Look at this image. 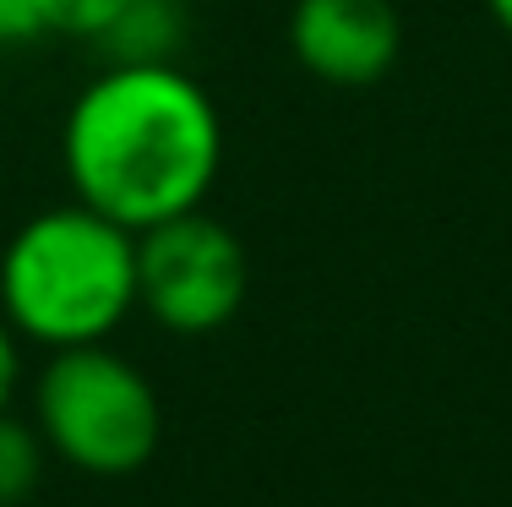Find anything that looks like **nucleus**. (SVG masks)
<instances>
[{"mask_svg": "<svg viewBox=\"0 0 512 507\" xmlns=\"http://www.w3.org/2000/svg\"><path fill=\"white\" fill-rule=\"evenodd\" d=\"M33 426L44 448L99 480L137 475L158 453L164 409L153 382L109 344L50 349L33 388Z\"/></svg>", "mask_w": 512, "mask_h": 507, "instance_id": "7ed1b4c3", "label": "nucleus"}, {"mask_svg": "<svg viewBox=\"0 0 512 507\" xmlns=\"http://www.w3.org/2000/svg\"><path fill=\"white\" fill-rule=\"evenodd\" d=\"M44 437L39 426L11 415V404L0 409V507H17L39 491L44 480Z\"/></svg>", "mask_w": 512, "mask_h": 507, "instance_id": "0eeeda50", "label": "nucleus"}, {"mask_svg": "<svg viewBox=\"0 0 512 507\" xmlns=\"http://www.w3.org/2000/svg\"><path fill=\"white\" fill-rule=\"evenodd\" d=\"M17 377H22V338L11 333L6 317H0V409H6L11 393H17Z\"/></svg>", "mask_w": 512, "mask_h": 507, "instance_id": "9d476101", "label": "nucleus"}, {"mask_svg": "<svg viewBox=\"0 0 512 507\" xmlns=\"http://www.w3.org/2000/svg\"><path fill=\"white\" fill-rule=\"evenodd\" d=\"M186 44V0H131L99 39L104 60H175Z\"/></svg>", "mask_w": 512, "mask_h": 507, "instance_id": "423d86ee", "label": "nucleus"}, {"mask_svg": "<svg viewBox=\"0 0 512 507\" xmlns=\"http://www.w3.org/2000/svg\"><path fill=\"white\" fill-rule=\"evenodd\" d=\"M44 39V22L33 0H0V50H22V44Z\"/></svg>", "mask_w": 512, "mask_h": 507, "instance_id": "1a4fd4ad", "label": "nucleus"}, {"mask_svg": "<svg viewBox=\"0 0 512 507\" xmlns=\"http://www.w3.org/2000/svg\"><path fill=\"white\" fill-rule=\"evenodd\" d=\"M137 311V235L71 197L0 251V317L44 349L104 344Z\"/></svg>", "mask_w": 512, "mask_h": 507, "instance_id": "f03ea898", "label": "nucleus"}, {"mask_svg": "<svg viewBox=\"0 0 512 507\" xmlns=\"http://www.w3.org/2000/svg\"><path fill=\"white\" fill-rule=\"evenodd\" d=\"M33 6H39L44 33H55V39L99 44L104 33L115 28V17L131 6V0H33Z\"/></svg>", "mask_w": 512, "mask_h": 507, "instance_id": "6e6552de", "label": "nucleus"}, {"mask_svg": "<svg viewBox=\"0 0 512 507\" xmlns=\"http://www.w3.org/2000/svg\"><path fill=\"white\" fill-rule=\"evenodd\" d=\"M289 55L327 88H371L404 55V17L393 0H295Z\"/></svg>", "mask_w": 512, "mask_h": 507, "instance_id": "39448f33", "label": "nucleus"}, {"mask_svg": "<svg viewBox=\"0 0 512 507\" xmlns=\"http://www.w3.org/2000/svg\"><path fill=\"white\" fill-rule=\"evenodd\" d=\"M485 11H491V22L512 39V0H485Z\"/></svg>", "mask_w": 512, "mask_h": 507, "instance_id": "9b49d317", "label": "nucleus"}, {"mask_svg": "<svg viewBox=\"0 0 512 507\" xmlns=\"http://www.w3.org/2000/svg\"><path fill=\"white\" fill-rule=\"evenodd\" d=\"M251 289V257L240 235L213 213H180L137 235V311L164 333L202 338L240 317Z\"/></svg>", "mask_w": 512, "mask_h": 507, "instance_id": "20e7f679", "label": "nucleus"}, {"mask_svg": "<svg viewBox=\"0 0 512 507\" xmlns=\"http://www.w3.org/2000/svg\"><path fill=\"white\" fill-rule=\"evenodd\" d=\"M60 164L77 202L131 235L197 213L224 169V115L175 60H109L71 99Z\"/></svg>", "mask_w": 512, "mask_h": 507, "instance_id": "f257e3e1", "label": "nucleus"}]
</instances>
